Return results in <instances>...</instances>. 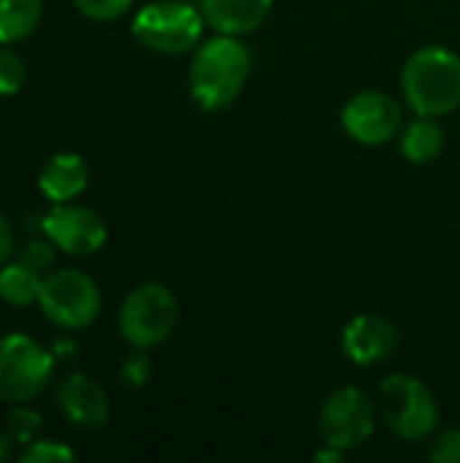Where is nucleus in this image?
Returning a JSON list of instances; mask_svg holds the SVG:
<instances>
[{"instance_id": "7ed1b4c3", "label": "nucleus", "mask_w": 460, "mask_h": 463, "mask_svg": "<svg viewBox=\"0 0 460 463\" xmlns=\"http://www.w3.org/2000/svg\"><path fill=\"white\" fill-rule=\"evenodd\" d=\"M179 323V301L160 282H144L133 288L117 315L122 339L136 350H152L163 345Z\"/></svg>"}, {"instance_id": "20e7f679", "label": "nucleus", "mask_w": 460, "mask_h": 463, "mask_svg": "<svg viewBox=\"0 0 460 463\" xmlns=\"http://www.w3.org/2000/svg\"><path fill=\"white\" fill-rule=\"evenodd\" d=\"M54 353L27 334L0 336V402L30 404L38 399L54 374Z\"/></svg>"}, {"instance_id": "39448f33", "label": "nucleus", "mask_w": 460, "mask_h": 463, "mask_svg": "<svg viewBox=\"0 0 460 463\" xmlns=\"http://www.w3.org/2000/svg\"><path fill=\"white\" fill-rule=\"evenodd\" d=\"M203 14L184 0H155L133 16V38L157 54H182L198 46L203 35Z\"/></svg>"}, {"instance_id": "b1692460", "label": "nucleus", "mask_w": 460, "mask_h": 463, "mask_svg": "<svg viewBox=\"0 0 460 463\" xmlns=\"http://www.w3.org/2000/svg\"><path fill=\"white\" fill-rule=\"evenodd\" d=\"M119 374H122V383H125V385L141 388V385H146V380L152 377V364H149L146 355L136 353V355H130V358L122 364Z\"/></svg>"}, {"instance_id": "f8f14e48", "label": "nucleus", "mask_w": 460, "mask_h": 463, "mask_svg": "<svg viewBox=\"0 0 460 463\" xmlns=\"http://www.w3.org/2000/svg\"><path fill=\"white\" fill-rule=\"evenodd\" d=\"M57 410L70 426L100 429L111 418L108 393L87 374H68L57 385Z\"/></svg>"}, {"instance_id": "5701e85b", "label": "nucleus", "mask_w": 460, "mask_h": 463, "mask_svg": "<svg viewBox=\"0 0 460 463\" xmlns=\"http://www.w3.org/2000/svg\"><path fill=\"white\" fill-rule=\"evenodd\" d=\"M428 456L437 463H460V429L439 431L428 448Z\"/></svg>"}, {"instance_id": "1a4fd4ad", "label": "nucleus", "mask_w": 460, "mask_h": 463, "mask_svg": "<svg viewBox=\"0 0 460 463\" xmlns=\"http://www.w3.org/2000/svg\"><path fill=\"white\" fill-rule=\"evenodd\" d=\"M41 231L60 252L73 258L95 255L108 239L103 217L95 209L73 201L52 203V209L41 220Z\"/></svg>"}, {"instance_id": "4468645a", "label": "nucleus", "mask_w": 460, "mask_h": 463, "mask_svg": "<svg viewBox=\"0 0 460 463\" xmlns=\"http://www.w3.org/2000/svg\"><path fill=\"white\" fill-rule=\"evenodd\" d=\"M274 8V0H201L206 24L225 35H247L258 30Z\"/></svg>"}, {"instance_id": "9d476101", "label": "nucleus", "mask_w": 460, "mask_h": 463, "mask_svg": "<svg viewBox=\"0 0 460 463\" xmlns=\"http://www.w3.org/2000/svg\"><path fill=\"white\" fill-rule=\"evenodd\" d=\"M404 122V111L399 100H393L388 92L369 90L358 92L342 111V125L350 138L366 146L388 144Z\"/></svg>"}, {"instance_id": "f3484780", "label": "nucleus", "mask_w": 460, "mask_h": 463, "mask_svg": "<svg viewBox=\"0 0 460 463\" xmlns=\"http://www.w3.org/2000/svg\"><path fill=\"white\" fill-rule=\"evenodd\" d=\"M43 16V0H0V43L30 38Z\"/></svg>"}, {"instance_id": "aec40b11", "label": "nucleus", "mask_w": 460, "mask_h": 463, "mask_svg": "<svg viewBox=\"0 0 460 463\" xmlns=\"http://www.w3.org/2000/svg\"><path fill=\"white\" fill-rule=\"evenodd\" d=\"M76 458V453L65 445V442H54V439H35L30 445L22 448L19 461L22 463H68Z\"/></svg>"}, {"instance_id": "4be33fe9", "label": "nucleus", "mask_w": 460, "mask_h": 463, "mask_svg": "<svg viewBox=\"0 0 460 463\" xmlns=\"http://www.w3.org/2000/svg\"><path fill=\"white\" fill-rule=\"evenodd\" d=\"M54 244L49 241V239H35V241H27L22 250H19V255H16V260H22L24 266H30V269H35V271H46V269H52V263H54Z\"/></svg>"}, {"instance_id": "a878e982", "label": "nucleus", "mask_w": 460, "mask_h": 463, "mask_svg": "<svg viewBox=\"0 0 460 463\" xmlns=\"http://www.w3.org/2000/svg\"><path fill=\"white\" fill-rule=\"evenodd\" d=\"M14 437H11V431L5 429V426H0V463L8 461L11 456H14Z\"/></svg>"}, {"instance_id": "9b49d317", "label": "nucleus", "mask_w": 460, "mask_h": 463, "mask_svg": "<svg viewBox=\"0 0 460 463\" xmlns=\"http://www.w3.org/2000/svg\"><path fill=\"white\" fill-rule=\"evenodd\" d=\"M399 347L396 326L382 315H358L342 331V350L358 366L385 364Z\"/></svg>"}, {"instance_id": "423d86ee", "label": "nucleus", "mask_w": 460, "mask_h": 463, "mask_svg": "<svg viewBox=\"0 0 460 463\" xmlns=\"http://www.w3.org/2000/svg\"><path fill=\"white\" fill-rule=\"evenodd\" d=\"M377 399L380 418L396 437L407 442H423L437 434L439 404L426 383L407 374H393L380 385Z\"/></svg>"}, {"instance_id": "393cba45", "label": "nucleus", "mask_w": 460, "mask_h": 463, "mask_svg": "<svg viewBox=\"0 0 460 463\" xmlns=\"http://www.w3.org/2000/svg\"><path fill=\"white\" fill-rule=\"evenodd\" d=\"M16 252V233L5 214H0V266H5Z\"/></svg>"}, {"instance_id": "6ab92c4d", "label": "nucleus", "mask_w": 460, "mask_h": 463, "mask_svg": "<svg viewBox=\"0 0 460 463\" xmlns=\"http://www.w3.org/2000/svg\"><path fill=\"white\" fill-rule=\"evenodd\" d=\"M24 79H27L24 60L8 43H0V98L19 95V90L24 87Z\"/></svg>"}, {"instance_id": "dca6fc26", "label": "nucleus", "mask_w": 460, "mask_h": 463, "mask_svg": "<svg viewBox=\"0 0 460 463\" xmlns=\"http://www.w3.org/2000/svg\"><path fill=\"white\" fill-rule=\"evenodd\" d=\"M41 282H43V274L24 266L22 260H8L5 266H0V298L8 307L24 309V307L38 304Z\"/></svg>"}, {"instance_id": "ddd939ff", "label": "nucleus", "mask_w": 460, "mask_h": 463, "mask_svg": "<svg viewBox=\"0 0 460 463\" xmlns=\"http://www.w3.org/2000/svg\"><path fill=\"white\" fill-rule=\"evenodd\" d=\"M89 184L87 160L76 152H57L52 155L38 171V190L49 203H68L76 201Z\"/></svg>"}, {"instance_id": "f257e3e1", "label": "nucleus", "mask_w": 460, "mask_h": 463, "mask_svg": "<svg viewBox=\"0 0 460 463\" xmlns=\"http://www.w3.org/2000/svg\"><path fill=\"white\" fill-rule=\"evenodd\" d=\"M252 71L249 49L239 35H214L198 46L190 62V95L203 111L228 109L244 90Z\"/></svg>"}, {"instance_id": "0eeeda50", "label": "nucleus", "mask_w": 460, "mask_h": 463, "mask_svg": "<svg viewBox=\"0 0 460 463\" xmlns=\"http://www.w3.org/2000/svg\"><path fill=\"white\" fill-rule=\"evenodd\" d=\"M38 307L49 323L65 331H81L92 326L103 309L100 288L79 269H54L43 274Z\"/></svg>"}, {"instance_id": "a211bd4d", "label": "nucleus", "mask_w": 460, "mask_h": 463, "mask_svg": "<svg viewBox=\"0 0 460 463\" xmlns=\"http://www.w3.org/2000/svg\"><path fill=\"white\" fill-rule=\"evenodd\" d=\"M5 429L11 431L16 445H30L41 437L43 431V418L30 407V404H11L8 415H5Z\"/></svg>"}, {"instance_id": "2eb2a0df", "label": "nucleus", "mask_w": 460, "mask_h": 463, "mask_svg": "<svg viewBox=\"0 0 460 463\" xmlns=\"http://www.w3.org/2000/svg\"><path fill=\"white\" fill-rule=\"evenodd\" d=\"M445 149V130L442 125L437 122V117H420L404 130L401 136V155L409 160V163H431L442 155Z\"/></svg>"}, {"instance_id": "6e6552de", "label": "nucleus", "mask_w": 460, "mask_h": 463, "mask_svg": "<svg viewBox=\"0 0 460 463\" xmlns=\"http://www.w3.org/2000/svg\"><path fill=\"white\" fill-rule=\"evenodd\" d=\"M374 420H377V407L361 388H339L333 391L320 410L317 429L323 442L331 450L347 453L369 442L374 434Z\"/></svg>"}, {"instance_id": "f03ea898", "label": "nucleus", "mask_w": 460, "mask_h": 463, "mask_svg": "<svg viewBox=\"0 0 460 463\" xmlns=\"http://www.w3.org/2000/svg\"><path fill=\"white\" fill-rule=\"evenodd\" d=\"M401 90L420 117H445L460 106V57L445 46L418 49L404 71Z\"/></svg>"}, {"instance_id": "412c9836", "label": "nucleus", "mask_w": 460, "mask_h": 463, "mask_svg": "<svg viewBox=\"0 0 460 463\" xmlns=\"http://www.w3.org/2000/svg\"><path fill=\"white\" fill-rule=\"evenodd\" d=\"M136 0H73V5L95 22H114L133 8Z\"/></svg>"}]
</instances>
